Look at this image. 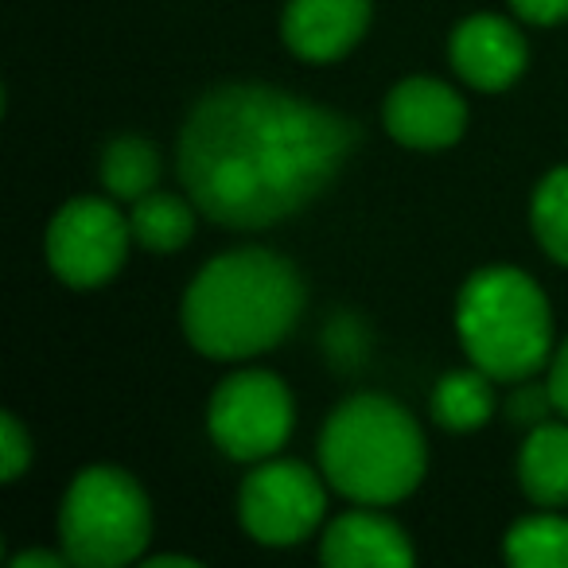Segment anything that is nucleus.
<instances>
[{
    "label": "nucleus",
    "instance_id": "4be33fe9",
    "mask_svg": "<svg viewBox=\"0 0 568 568\" xmlns=\"http://www.w3.org/2000/svg\"><path fill=\"white\" fill-rule=\"evenodd\" d=\"M549 394H552V409H560L568 417V339H565V347L552 355V363H549Z\"/></svg>",
    "mask_w": 568,
    "mask_h": 568
},
{
    "label": "nucleus",
    "instance_id": "2eb2a0df",
    "mask_svg": "<svg viewBox=\"0 0 568 568\" xmlns=\"http://www.w3.org/2000/svg\"><path fill=\"white\" fill-rule=\"evenodd\" d=\"M129 226L149 253H175L195 234V211L187 206V199L168 195V191H149L133 203Z\"/></svg>",
    "mask_w": 568,
    "mask_h": 568
},
{
    "label": "nucleus",
    "instance_id": "5701e85b",
    "mask_svg": "<svg viewBox=\"0 0 568 568\" xmlns=\"http://www.w3.org/2000/svg\"><path fill=\"white\" fill-rule=\"evenodd\" d=\"M67 552H43V549H28L20 557H12V568H63L67 565Z\"/></svg>",
    "mask_w": 568,
    "mask_h": 568
},
{
    "label": "nucleus",
    "instance_id": "f8f14e48",
    "mask_svg": "<svg viewBox=\"0 0 568 568\" xmlns=\"http://www.w3.org/2000/svg\"><path fill=\"white\" fill-rule=\"evenodd\" d=\"M327 568H409L413 545L397 521L374 510H351L335 518L320 545Z\"/></svg>",
    "mask_w": 568,
    "mask_h": 568
},
{
    "label": "nucleus",
    "instance_id": "9b49d317",
    "mask_svg": "<svg viewBox=\"0 0 568 568\" xmlns=\"http://www.w3.org/2000/svg\"><path fill=\"white\" fill-rule=\"evenodd\" d=\"M371 0H288L281 36L304 63H335L371 28Z\"/></svg>",
    "mask_w": 568,
    "mask_h": 568
},
{
    "label": "nucleus",
    "instance_id": "0eeeda50",
    "mask_svg": "<svg viewBox=\"0 0 568 568\" xmlns=\"http://www.w3.org/2000/svg\"><path fill=\"white\" fill-rule=\"evenodd\" d=\"M133 226L110 199L82 195L55 211L48 226V265L71 288H102L129 257Z\"/></svg>",
    "mask_w": 568,
    "mask_h": 568
},
{
    "label": "nucleus",
    "instance_id": "6e6552de",
    "mask_svg": "<svg viewBox=\"0 0 568 568\" xmlns=\"http://www.w3.org/2000/svg\"><path fill=\"white\" fill-rule=\"evenodd\" d=\"M324 483L296 459H265L237 490V518L257 545L284 549L312 537L324 518Z\"/></svg>",
    "mask_w": 568,
    "mask_h": 568
},
{
    "label": "nucleus",
    "instance_id": "1a4fd4ad",
    "mask_svg": "<svg viewBox=\"0 0 568 568\" xmlns=\"http://www.w3.org/2000/svg\"><path fill=\"white\" fill-rule=\"evenodd\" d=\"M382 121H386V133L394 136L405 149H448L464 136L467 129V105L464 98L452 87L436 79H405L389 90L386 110H382Z\"/></svg>",
    "mask_w": 568,
    "mask_h": 568
},
{
    "label": "nucleus",
    "instance_id": "b1692460",
    "mask_svg": "<svg viewBox=\"0 0 568 568\" xmlns=\"http://www.w3.org/2000/svg\"><path fill=\"white\" fill-rule=\"evenodd\" d=\"M149 565L152 568H164V565H187V568H195V560H191V557H152Z\"/></svg>",
    "mask_w": 568,
    "mask_h": 568
},
{
    "label": "nucleus",
    "instance_id": "a211bd4d",
    "mask_svg": "<svg viewBox=\"0 0 568 568\" xmlns=\"http://www.w3.org/2000/svg\"><path fill=\"white\" fill-rule=\"evenodd\" d=\"M529 222L541 242V250L552 261L568 265V164L552 168L534 191V206H529Z\"/></svg>",
    "mask_w": 568,
    "mask_h": 568
},
{
    "label": "nucleus",
    "instance_id": "f257e3e1",
    "mask_svg": "<svg viewBox=\"0 0 568 568\" xmlns=\"http://www.w3.org/2000/svg\"><path fill=\"white\" fill-rule=\"evenodd\" d=\"M358 125L273 87H219L180 133V180L211 222L265 230L308 206L351 160Z\"/></svg>",
    "mask_w": 568,
    "mask_h": 568
},
{
    "label": "nucleus",
    "instance_id": "6ab92c4d",
    "mask_svg": "<svg viewBox=\"0 0 568 568\" xmlns=\"http://www.w3.org/2000/svg\"><path fill=\"white\" fill-rule=\"evenodd\" d=\"M28 464H32V440H28L24 425L12 413H4L0 417V471H4L0 479L17 483Z\"/></svg>",
    "mask_w": 568,
    "mask_h": 568
},
{
    "label": "nucleus",
    "instance_id": "7ed1b4c3",
    "mask_svg": "<svg viewBox=\"0 0 568 568\" xmlns=\"http://www.w3.org/2000/svg\"><path fill=\"white\" fill-rule=\"evenodd\" d=\"M425 436L417 420L382 394H358L327 417L320 467L343 498L363 506L402 503L425 479Z\"/></svg>",
    "mask_w": 568,
    "mask_h": 568
},
{
    "label": "nucleus",
    "instance_id": "f3484780",
    "mask_svg": "<svg viewBox=\"0 0 568 568\" xmlns=\"http://www.w3.org/2000/svg\"><path fill=\"white\" fill-rule=\"evenodd\" d=\"M506 560L514 568H568V518L529 514L506 534Z\"/></svg>",
    "mask_w": 568,
    "mask_h": 568
},
{
    "label": "nucleus",
    "instance_id": "20e7f679",
    "mask_svg": "<svg viewBox=\"0 0 568 568\" xmlns=\"http://www.w3.org/2000/svg\"><path fill=\"white\" fill-rule=\"evenodd\" d=\"M456 332L471 366L495 382H526L552 358V316L537 281L521 268L490 265L467 276Z\"/></svg>",
    "mask_w": 568,
    "mask_h": 568
},
{
    "label": "nucleus",
    "instance_id": "9d476101",
    "mask_svg": "<svg viewBox=\"0 0 568 568\" xmlns=\"http://www.w3.org/2000/svg\"><path fill=\"white\" fill-rule=\"evenodd\" d=\"M448 55H452V67L456 74L475 90H506L521 79L526 71V40L521 32L503 17H467L464 24L452 32V43H448Z\"/></svg>",
    "mask_w": 568,
    "mask_h": 568
},
{
    "label": "nucleus",
    "instance_id": "f03ea898",
    "mask_svg": "<svg viewBox=\"0 0 568 568\" xmlns=\"http://www.w3.org/2000/svg\"><path fill=\"white\" fill-rule=\"evenodd\" d=\"M304 308V281L281 253L234 250L206 261L183 296L191 347L219 363L265 355L293 332Z\"/></svg>",
    "mask_w": 568,
    "mask_h": 568
},
{
    "label": "nucleus",
    "instance_id": "423d86ee",
    "mask_svg": "<svg viewBox=\"0 0 568 568\" xmlns=\"http://www.w3.org/2000/svg\"><path fill=\"white\" fill-rule=\"evenodd\" d=\"M293 394L276 374L242 371L230 374L211 397L206 409V428L219 452L230 459H268L281 452V444L293 433Z\"/></svg>",
    "mask_w": 568,
    "mask_h": 568
},
{
    "label": "nucleus",
    "instance_id": "39448f33",
    "mask_svg": "<svg viewBox=\"0 0 568 568\" xmlns=\"http://www.w3.org/2000/svg\"><path fill=\"white\" fill-rule=\"evenodd\" d=\"M59 537L79 568L129 565L149 549V495L121 467H87L74 475L59 506Z\"/></svg>",
    "mask_w": 568,
    "mask_h": 568
},
{
    "label": "nucleus",
    "instance_id": "4468645a",
    "mask_svg": "<svg viewBox=\"0 0 568 568\" xmlns=\"http://www.w3.org/2000/svg\"><path fill=\"white\" fill-rule=\"evenodd\" d=\"M487 371H452L433 394V413L448 433H475L495 413V386Z\"/></svg>",
    "mask_w": 568,
    "mask_h": 568
},
{
    "label": "nucleus",
    "instance_id": "aec40b11",
    "mask_svg": "<svg viewBox=\"0 0 568 568\" xmlns=\"http://www.w3.org/2000/svg\"><path fill=\"white\" fill-rule=\"evenodd\" d=\"M510 9L529 24L552 28L560 20H568V0H510Z\"/></svg>",
    "mask_w": 568,
    "mask_h": 568
},
{
    "label": "nucleus",
    "instance_id": "dca6fc26",
    "mask_svg": "<svg viewBox=\"0 0 568 568\" xmlns=\"http://www.w3.org/2000/svg\"><path fill=\"white\" fill-rule=\"evenodd\" d=\"M156 180H160V156L144 136L121 133L105 144L102 183L113 199H129V203H136L141 195L156 191Z\"/></svg>",
    "mask_w": 568,
    "mask_h": 568
},
{
    "label": "nucleus",
    "instance_id": "ddd939ff",
    "mask_svg": "<svg viewBox=\"0 0 568 568\" xmlns=\"http://www.w3.org/2000/svg\"><path fill=\"white\" fill-rule=\"evenodd\" d=\"M521 490L537 506H565L568 503V425L541 420L526 436L518 456Z\"/></svg>",
    "mask_w": 568,
    "mask_h": 568
},
{
    "label": "nucleus",
    "instance_id": "412c9836",
    "mask_svg": "<svg viewBox=\"0 0 568 568\" xmlns=\"http://www.w3.org/2000/svg\"><path fill=\"white\" fill-rule=\"evenodd\" d=\"M549 405H552L549 386L545 389H521V394L510 402V413H514V420H534V425H541Z\"/></svg>",
    "mask_w": 568,
    "mask_h": 568
}]
</instances>
